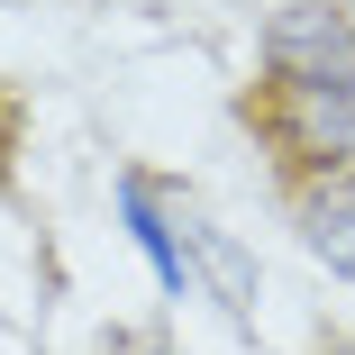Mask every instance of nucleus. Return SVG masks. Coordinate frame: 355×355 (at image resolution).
Masks as SVG:
<instances>
[{"mask_svg":"<svg viewBox=\"0 0 355 355\" xmlns=\"http://www.w3.org/2000/svg\"><path fill=\"white\" fill-rule=\"evenodd\" d=\"M273 64L292 92H355V19L346 10H282Z\"/></svg>","mask_w":355,"mask_h":355,"instance_id":"nucleus-1","label":"nucleus"},{"mask_svg":"<svg viewBox=\"0 0 355 355\" xmlns=\"http://www.w3.org/2000/svg\"><path fill=\"white\" fill-rule=\"evenodd\" d=\"M301 228H310V246H319L337 273H355V173H337L328 191H310Z\"/></svg>","mask_w":355,"mask_h":355,"instance_id":"nucleus-3","label":"nucleus"},{"mask_svg":"<svg viewBox=\"0 0 355 355\" xmlns=\"http://www.w3.org/2000/svg\"><path fill=\"white\" fill-rule=\"evenodd\" d=\"M346 19H355V10H346Z\"/></svg>","mask_w":355,"mask_h":355,"instance_id":"nucleus-6","label":"nucleus"},{"mask_svg":"<svg viewBox=\"0 0 355 355\" xmlns=\"http://www.w3.org/2000/svg\"><path fill=\"white\" fill-rule=\"evenodd\" d=\"M119 209H128V228H137V246L155 255V273H164V292H182V246H173V228H164V209H155V191L146 182H119Z\"/></svg>","mask_w":355,"mask_h":355,"instance_id":"nucleus-4","label":"nucleus"},{"mask_svg":"<svg viewBox=\"0 0 355 355\" xmlns=\"http://www.w3.org/2000/svg\"><path fill=\"white\" fill-rule=\"evenodd\" d=\"M146 355H164V346H146Z\"/></svg>","mask_w":355,"mask_h":355,"instance_id":"nucleus-5","label":"nucleus"},{"mask_svg":"<svg viewBox=\"0 0 355 355\" xmlns=\"http://www.w3.org/2000/svg\"><path fill=\"white\" fill-rule=\"evenodd\" d=\"M292 137L319 164L355 173V92H292Z\"/></svg>","mask_w":355,"mask_h":355,"instance_id":"nucleus-2","label":"nucleus"}]
</instances>
